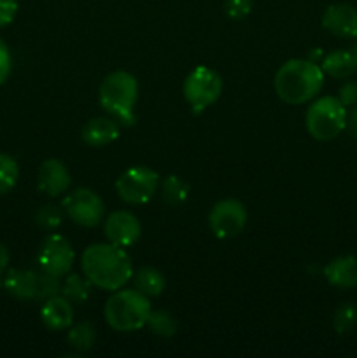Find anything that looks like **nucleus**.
<instances>
[{"label":"nucleus","mask_w":357,"mask_h":358,"mask_svg":"<svg viewBox=\"0 0 357 358\" xmlns=\"http://www.w3.org/2000/svg\"><path fill=\"white\" fill-rule=\"evenodd\" d=\"M147 327L150 329L153 334L161 336V338H172L177 331V322L168 311L150 310L149 318H147Z\"/></svg>","instance_id":"obj_23"},{"label":"nucleus","mask_w":357,"mask_h":358,"mask_svg":"<svg viewBox=\"0 0 357 358\" xmlns=\"http://www.w3.org/2000/svg\"><path fill=\"white\" fill-rule=\"evenodd\" d=\"M38 273L30 269H10L6 276V290L16 299L30 301L37 299L38 292Z\"/></svg>","instance_id":"obj_16"},{"label":"nucleus","mask_w":357,"mask_h":358,"mask_svg":"<svg viewBox=\"0 0 357 358\" xmlns=\"http://www.w3.org/2000/svg\"><path fill=\"white\" fill-rule=\"evenodd\" d=\"M332 325H335L336 332L343 334V332H350L352 329L357 327V306L356 304H342L336 310L335 317H332Z\"/></svg>","instance_id":"obj_25"},{"label":"nucleus","mask_w":357,"mask_h":358,"mask_svg":"<svg viewBox=\"0 0 357 358\" xmlns=\"http://www.w3.org/2000/svg\"><path fill=\"white\" fill-rule=\"evenodd\" d=\"M149 315V297L136 289L115 290L104 308L105 322L118 332H133L146 327Z\"/></svg>","instance_id":"obj_4"},{"label":"nucleus","mask_w":357,"mask_h":358,"mask_svg":"<svg viewBox=\"0 0 357 358\" xmlns=\"http://www.w3.org/2000/svg\"><path fill=\"white\" fill-rule=\"evenodd\" d=\"M321 69L335 79H346L357 70V59L349 49H336L324 56Z\"/></svg>","instance_id":"obj_18"},{"label":"nucleus","mask_w":357,"mask_h":358,"mask_svg":"<svg viewBox=\"0 0 357 358\" xmlns=\"http://www.w3.org/2000/svg\"><path fill=\"white\" fill-rule=\"evenodd\" d=\"M308 133L318 142L335 140L346 128V107L338 96H322L308 107L304 117Z\"/></svg>","instance_id":"obj_5"},{"label":"nucleus","mask_w":357,"mask_h":358,"mask_svg":"<svg viewBox=\"0 0 357 358\" xmlns=\"http://www.w3.org/2000/svg\"><path fill=\"white\" fill-rule=\"evenodd\" d=\"M74 261H76V254L66 238L59 236V234H49L38 250V266L48 275L56 276V278H63L72 269Z\"/></svg>","instance_id":"obj_10"},{"label":"nucleus","mask_w":357,"mask_h":358,"mask_svg":"<svg viewBox=\"0 0 357 358\" xmlns=\"http://www.w3.org/2000/svg\"><path fill=\"white\" fill-rule=\"evenodd\" d=\"M70 187V173L58 159H46L38 168V191L56 198Z\"/></svg>","instance_id":"obj_13"},{"label":"nucleus","mask_w":357,"mask_h":358,"mask_svg":"<svg viewBox=\"0 0 357 358\" xmlns=\"http://www.w3.org/2000/svg\"><path fill=\"white\" fill-rule=\"evenodd\" d=\"M94 339H97V332L90 322H80V324L74 325L69 332V345L79 353L93 348Z\"/></svg>","instance_id":"obj_22"},{"label":"nucleus","mask_w":357,"mask_h":358,"mask_svg":"<svg viewBox=\"0 0 357 358\" xmlns=\"http://www.w3.org/2000/svg\"><path fill=\"white\" fill-rule=\"evenodd\" d=\"M227 17L231 20H244L252 10V0H226L224 3Z\"/></svg>","instance_id":"obj_27"},{"label":"nucleus","mask_w":357,"mask_h":358,"mask_svg":"<svg viewBox=\"0 0 357 358\" xmlns=\"http://www.w3.org/2000/svg\"><path fill=\"white\" fill-rule=\"evenodd\" d=\"M41 320L49 331H65L74 322L72 303L62 294L48 297L42 304Z\"/></svg>","instance_id":"obj_14"},{"label":"nucleus","mask_w":357,"mask_h":358,"mask_svg":"<svg viewBox=\"0 0 357 358\" xmlns=\"http://www.w3.org/2000/svg\"><path fill=\"white\" fill-rule=\"evenodd\" d=\"M160 187V175L147 166H132L115 180L118 196L128 205H146Z\"/></svg>","instance_id":"obj_7"},{"label":"nucleus","mask_w":357,"mask_h":358,"mask_svg":"<svg viewBox=\"0 0 357 358\" xmlns=\"http://www.w3.org/2000/svg\"><path fill=\"white\" fill-rule=\"evenodd\" d=\"M273 86L280 100L290 105H303L321 93L324 70L312 59H289L275 73Z\"/></svg>","instance_id":"obj_2"},{"label":"nucleus","mask_w":357,"mask_h":358,"mask_svg":"<svg viewBox=\"0 0 357 358\" xmlns=\"http://www.w3.org/2000/svg\"><path fill=\"white\" fill-rule=\"evenodd\" d=\"M338 98L345 107L357 105V80H349L338 91Z\"/></svg>","instance_id":"obj_29"},{"label":"nucleus","mask_w":357,"mask_h":358,"mask_svg":"<svg viewBox=\"0 0 357 358\" xmlns=\"http://www.w3.org/2000/svg\"><path fill=\"white\" fill-rule=\"evenodd\" d=\"M345 129H349V133L352 138H357V107L354 108L350 114H346V128Z\"/></svg>","instance_id":"obj_31"},{"label":"nucleus","mask_w":357,"mask_h":358,"mask_svg":"<svg viewBox=\"0 0 357 358\" xmlns=\"http://www.w3.org/2000/svg\"><path fill=\"white\" fill-rule=\"evenodd\" d=\"M10 66H13L10 51L6 42L0 38V84H4L7 80V77L10 73Z\"/></svg>","instance_id":"obj_30"},{"label":"nucleus","mask_w":357,"mask_h":358,"mask_svg":"<svg viewBox=\"0 0 357 358\" xmlns=\"http://www.w3.org/2000/svg\"><path fill=\"white\" fill-rule=\"evenodd\" d=\"M98 98L104 110L119 122L125 126H132L135 122V103L139 98V83L135 76L125 70L108 73L102 80Z\"/></svg>","instance_id":"obj_3"},{"label":"nucleus","mask_w":357,"mask_h":358,"mask_svg":"<svg viewBox=\"0 0 357 358\" xmlns=\"http://www.w3.org/2000/svg\"><path fill=\"white\" fill-rule=\"evenodd\" d=\"M322 27L342 38L357 37V9L349 3H332L322 14Z\"/></svg>","instance_id":"obj_12"},{"label":"nucleus","mask_w":357,"mask_h":358,"mask_svg":"<svg viewBox=\"0 0 357 358\" xmlns=\"http://www.w3.org/2000/svg\"><path fill=\"white\" fill-rule=\"evenodd\" d=\"M35 220L44 229H56L62 224V212H59L58 206L44 205L42 208H38Z\"/></svg>","instance_id":"obj_26"},{"label":"nucleus","mask_w":357,"mask_h":358,"mask_svg":"<svg viewBox=\"0 0 357 358\" xmlns=\"http://www.w3.org/2000/svg\"><path fill=\"white\" fill-rule=\"evenodd\" d=\"M9 266V252H7L6 245L0 243V275L7 269Z\"/></svg>","instance_id":"obj_32"},{"label":"nucleus","mask_w":357,"mask_h":358,"mask_svg":"<svg viewBox=\"0 0 357 358\" xmlns=\"http://www.w3.org/2000/svg\"><path fill=\"white\" fill-rule=\"evenodd\" d=\"M80 266L91 285L107 292L122 289L133 278L132 259L125 248L114 243L90 245L84 250Z\"/></svg>","instance_id":"obj_1"},{"label":"nucleus","mask_w":357,"mask_h":358,"mask_svg":"<svg viewBox=\"0 0 357 358\" xmlns=\"http://www.w3.org/2000/svg\"><path fill=\"white\" fill-rule=\"evenodd\" d=\"M140 233H142V226H140L139 219L125 210L112 212L105 219V236H107L108 243L128 248L139 241Z\"/></svg>","instance_id":"obj_11"},{"label":"nucleus","mask_w":357,"mask_h":358,"mask_svg":"<svg viewBox=\"0 0 357 358\" xmlns=\"http://www.w3.org/2000/svg\"><path fill=\"white\" fill-rule=\"evenodd\" d=\"M18 14V0H0V28L14 21Z\"/></svg>","instance_id":"obj_28"},{"label":"nucleus","mask_w":357,"mask_h":358,"mask_svg":"<svg viewBox=\"0 0 357 358\" xmlns=\"http://www.w3.org/2000/svg\"><path fill=\"white\" fill-rule=\"evenodd\" d=\"M62 205L69 219L83 227H94L105 215V205L102 198L88 187H79L66 194Z\"/></svg>","instance_id":"obj_8"},{"label":"nucleus","mask_w":357,"mask_h":358,"mask_svg":"<svg viewBox=\"0 0 357 358\" xmlns=\"http://www.w3.org/2000/svg\"><path fill=\"white\" fill-rule=\"evenodd\" d=\"M223 93V79L216 70L200 65L188 73L184 80V98L195 114L216 103Z\"/></svg>","instance_id":"obj_6"},{"label":"nucleus","mask_w":357,"mask_h":358,"mask_svg":"<svg viewBox=\"0 0 357 358\" xmlns=\"http://www.w3.org/2000/svg\"><path fill=\"white\" fill-rule=\"evenodd\" d=\"M119 124L111 117H97L86 122L83 128V138L91 147H104L118 140Z\"/></svg>","instance_id":"obj_17"},{"label":"nucleus","mask_w":357,"mask_h":358,"mask_svg":"<svg viewBox=\"0 0 357 358\" xmlns=\"http://www.w3.org/2000/svg\"><path fill=\"white\" fill-rule=\"evenodd\" d=\"M20 168L14 157L7 154H0V196L7 194L16 185Z\"/></svg>","instance_id":"obj_24"},{"label":"nucleus","mask_w":357,"mask_h":358,"mask_svg":"<svg viewBox=\"0 0 357 358\" xmlns=\"http://www.w3.org/2000/svg\"><path fill=\"white\" fill-rule=\"evenodd\" d=\"M133 285L144 296L156 297L163 292L167 282H164L163 273L158 271L156 268L146 266V268H140L139 271L133 273Z\"/></svg>","instance_id":"obj_19"},{"label":"nucleus","mask_w":357,"mask_h":358,"mask_svg":"<svg viewBox=\"0 0 357 358\" xmlns=\"http://www.w3.org/2000/svg\"><path fill=\"white\" fill-rule=\"evenodd\" d=\"M349 51L352 52V55H354V58L357 59V42H354V44L350 45V48H349Z\"/></svg>","instance_id":"obj_33"},{"label":"nucleus","mask_w":357,"mask_h":358,"mask_svg":"<svg viewBox=\"0 0 357 358\" xmlns=\"http://www.w3.org/2000/svg\"><path fill=\"white\" fill-rule=\"evenodd\" d=\"M324 276L332 287L354 289L357 287V257L342 255L329 262L324 268Z\"/></svg>","instance_id":"obj_15"},{"label":"nucleus","mask_w":357,"mask_h":358,"mask_svg":"<svg viewBox=\"0 0 357 358\" xmlns=\"http://www.w3.org/2000/svg\"><path fill=\"white\" fill-rule=\"evenodd\" d=\"M161 194L170 206H181L189 198V184L177 175H168L161 184Z\"/></svg>","instance_id":"obj_21"},{"label":"nucleus","mask_w":357,"mask_h":358,"mask_svg":"<svg viewBox=\"0 0 357 358\" xmlns=\"http://www.w3.org/2000/svg\"><path fill=\"white\" fill-rule=\"evenodd\" d=\"M209 226L214 236L230 240L238 236L247 226V210L238 199H223L214 205L209 215Z\"/></svg>","instance_id":"obj_9"},{"label":"nucleus","mask_w":357,"mask_h":358,"mask_svg":"<svg viewBox=\"0 0 357 358\" xmlns=\"http://www.w3.org/2000/svg\"><path fill=\"white\" fill-rule=\"evenodd\" d=\"M91 292V282L86 276H80L72 273L63 280L62 287H59V294L65 296L70 303L83 304L86 303Z\"/></svg>","instance_id":"obj_20"}]
</instances>
